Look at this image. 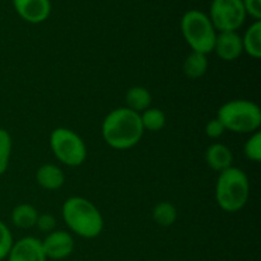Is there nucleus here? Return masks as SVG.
Returning <instances> with one entry per match:
<instances>
[{
    "mask_svg": "<svg viewBox=\"0 0 261 261\" xmlns=\"http://www.w3.org/2000/svg\"><path fill=\"white\" fill-rule=\"evenodd\" d=\"M144 134L140 114L127 107L115 109L105 117L102 124V137L114 149L125 150L135 147Z\"/></svg>",
    "mask_w": 261,
    "mask_h": 261,
    "instance_id": "1",
    "label": "nucleus"
},
{
    "mask_svg": "<svg viewBox=\"0 0 261 261\" xmlns=\"http://www.w3.org/2000/svg\"><path fill=\"white\" fill-rule=\"evenodd\" d=\"M68 228L83 239H96L103 229V217L96 205L82 196L66 199L61 208Z\"/></svg>",
    "mask_w": 261,
    "mask_h": 261,
    "instance_id": "2",
    "label": "nucleus"
},
{
    "mask_svg": "<svg viewBox=\"0 0 261 261\" xmlns=\"http://www.w3.org/2000/svg\"><path fill=\"white\" fill-rule=\"evenodd\" d=\"M249 196V177L241 168L231 166L219 172L216 185V200L219 208L228 213L239 212L246 205Z\"/></svg>",
    "mask_w": 261,
    "mask_h": 261,
    "instance_id": "3",
    "label": "nucleus"
},
{
    "mask_svg": "<svg viewBox=\"0 0 261 261\" xmlns=\"http://www.w3.org/2000/svg\"><path fill=\"white\" fill-rule=\"evenodd\" d=\"M217 119L226 130L236 134L256 133L261 125V110L252 101L232 99L219 107Z\"/></svg>",
    "mask_w": 261,
    "mask_h": 261,
    "instance_id": "4",
    "label": "nucleus"
},
{
    "mask_svg": "<svg viewBox=\"0 0 261 261\" xmlns=\"http://www.w3.org/2000/svg\"><path fill=\"white\" fill-rule=\"evenodd\" d=\"M181 32L195 53L208 55L213 51L217 31L205 13L196 9L186 12L181 18Z\"/></svg>",
    "mask_w": 261,
    "mask_h": 261,
    "instance_id": "5",
    "label": "nucleus"
},
{
    "mask_svg": "<svg viewBox=\"0 0 261 261\" xmlns=\"http://www.w3.org/2000/svg\"><path fill=\"white\" fill-rule=\"evenodd\" d=\"M54 155L69 167L81 166L87 158V147L81 137L68 127H56L50 135Z\"/></svg>",
    "mask_w": 261,
    "mask_h": 261,
    "instance_id": "6",
    "label": "nucleus"
},
{
    "mask_svg": "<svg viewBox=\"0 0 261 261\" xmlns=\"http://www.w3.org/2000/svg\"><path fill=\"white\" fill-rule=\"evenodd\" d=\"M208 17L216 31L237 32L245 23L246 12L242 0H213Z\"/></svg>",
    "mask_w": 261,
    "mask_h": 261,
    "instance_id": "7",
    "label": "nucleus"
},
{
    "mask_svg": "<svg viewBox=\"0 0 261 261\" xmlns=\"http://www.w3.org/2000/svg\"><path fill=\"white\" fill-rule=\"evenodd\" d=\"M43 252L47 259L51 260H63L70 256L74 251V239L69 232L63 229H55L50 232L41 241Z\"/></svg>",
    "mask_w": 261,
    "mask_h": 261,
    "instance_id": "8",
    "label": "nucleus"
},
{
    "mask_svg": "<svg viewBox=\"0 0 261 261\" xmlns=\"http://www.w3.org/2000/svg\"><path fill=\"white\" fill-rule=\"evenodd\" d=\"M13 7L25 22L38 24L50 17V0H13Z\"/></svg>",
    "mask_w": 261,
    "mask_h": 261,
    "instance_id": "9",
    "label": "nucleus"
},
{
    "mask_svg": "<svg viewBox=\"0 0 261 261\" xmlns=\"http://www.w3.org/2000/svg\"><path fill=\"white\" fill-rule=\"evenodd\" d=\"M8 261H46L42 245L35 237H23L14 242L7 256Z\"/></svg>",
    "mask_w": 261,
    "mask_h": 261,
    "instance_id": "10",
    "label": "nucleus"
},
{
    "mask_svg": "<svg viewBox=\"0 0 261 261\" xmlns=\"http://www.w3.org/2000/svg\"><path fill=\"white\" fill-rule=\"evenodd\" d=\"M213 51L222 60H236L244 53L242 37L237 32H219L216 37Z\"/></svg>",
    "mask_w": 261,
    "mask_h": 261,
    "instance_id": "11",
    "label": "nucleus"
},
{
    "mask_svg": "<svg viewBox=\"0 0 261 261\" xmlns=\"http://www.w3.org/2000/svg\"><path fill=\"white\" fill-rule=\"evenodd\" d=\"M205 161L206 165L212 170L222 172V171L227 170L232 166L233 154L227 145L221 144V143H214V144L209 145L208 149H206Z\"/></svg>",
    "mask_w": 261,
    "mask_h": 261,
    "instance_id": "12",
    "label": "nucleus"
},
{
    "mask_svg": "<svg viewBox=\"0 0 261 261\" xmlns=\"http://www.w3.org/2000/svg\"><path fill=\"white\" fill-rule=\"evenodd\" d=\"M36 180L38 185L46 190H58L65 182V175L63 170L56 165L46 163L37 170Z\"/></svg>",
    "mask_w": 261,
    "mask_h": 261,
    "instance_id": "13",
    "label": "nucleus"
},
{
    "mask_svg": "<svg viewBox=\"0 0 261 261\" xmlns=\"http://www.w3.org/2000/svg\"><path fill=\"white\" fill-rule=\"evenodd\" d=\"M125 101H126L127 109L137 112V114H142L143 111H145V110L150 107L152 94H150V92L145 87H132L126 92Z\"/></svg>",
    "mask_w": 261,
    "mask_h": 261,
    "instance_id": "14",
    "label": "nucleus"
},
{
    "mask_svg": "<svg viewBox=\"0 0 261 261\" xmlns=\"http://www.w3.org/2000/svg\"><path fill=\"white\" fill-rule=\"evenodd\" d=\"M242 47L249 56L261 58V20H255L242 37Z\"/></svg>",
    "mask_w": 261,
    "mask_h": 261,
    "instance_id": "15",
    "label": "nucleus"
},
{
    "mask_svg": "<svg viewBox=\"0 0 261 261\" xmlns=\"http://www.w3.org/2000/svg\"><path fill=\"white\" fill-rule=\"evenodd\" d=\"M38 218V212L31 204H19L12 212V222L18 228H32L36 226Z\"/></svg>",
    "mask_w": 261,
    "mask_h": 261,
    "instance_id": "16",
    "label": "nucleus"
},
{
    "mask_svg": "<svg viewBox=\"0 0 261 261\" xmlns=\"http://www.w3.org/2000/svg\"><path fill=\"white\" fill-rule=\"evenodd\" d=\"M208 58L206 55L200 53H195L193 51L191 54H189L188 58L184 61V73L188 78L190 79H198L201 78L204 74L208 70Z\"/></svg>",
    "mask_w": 261,
    "mask_h": 261,
    "instance_id": "17",
    "label": "nucleus"
},
{
    "mask_svg": "<svg viewBox=\"0 0 261 261\" xmlns=\"http://www.w3.org/2000/svg\"><path fill=\"white\" fill-rule=\"evenodd\" d=\"M153 221L161 227H170L177 219V209L172 203L161 201L153 208Z\"/></svg>",
    "mask_w": 261,
    "mask_h": 261,
    "instance_id": "18",
    "label": "nucleus"
},
{
    "mask_svg": "<svg viewBox=\"0 0 261 261\" xmlns=\"http://www.w3.org/2000/svg\"><path fill=\"white\" fill-rule=\"evenodd\" d=\"M143 129L148 132H160L166 125V115L162 110L149 107L140 114Z\"/></svg>",
    "mask_w": 261,
    "mask_h": 261,
    "instance_id": "19",
    "label": "nucleus"
},
{
    "mask_svg": "<svg viewBox=\"0 0 261 261\" xmlns=\"http://www.w3.org/2000/svg\"><path fill=\"white\" fill-rule=\"evenodd\" d=\"M12 137L5 129L0 127V176L7 172L12 154Z\"/></svg>",
    "mask_w": 261,
    "mask_h": 261,
    "instance_id": "20",
    "label": "nucleus"
},
{
    "mask_svg": "<svg viewBox=\"0 0 261 261\" xmlns=\"http://www.w3.org/2000/svg\"><path fill=\"white\" fill-rule=\"evenodd\" d=\"M244 153L246 158L252 162L259 163L261 161V133L256 132L249 138L244 145Z\"/></svg>",
    "mask_w": 261,
    "mask_h": 261,
    "instance_id": "21",
    "label": "nucleus"
},
{
    "mask_svg": "<svg viewBox=\"0 0 261 261\" xmlns=\"http://www.w3.org/2000/svg\"><path fill=\"white\" fill-rule=\"evenodd\" d=\"M13 236L4 222L0 221V261L7 259L13 246Z\"/></svg>",
    "mask_w": 261,
    "mask_h": 261,
    "instance_id": "22",
    "label": "nucleus"
},
{
    "mask_svg": "<svg viewBox=\"0 0 261 261\" xmlns=\"http://www.w3.org/2000/svg\"><path fill=\"white\" fill-rule=\"evenodd\" d=\"M36 226L40 229L41 232H45V233H50V232L55 231L56 227V219L53 214H38L37 222H36Z\"/></svg>",
    "mask_w": 261,
    "mask_h": 261,
    "instance_id": "23",
    "label": "nucleus"
},
{
    "mask_svg": "<svg viewBox=\"0 0 261 261\" xmlns=\"http://www.w3.org/2000/svg\"><path fill=\"white\" fill-rule=\"evenodd\" d=\"M226 132V127L223 126L221 121L218 119H212L211 121L206 122L205 125V134L208 138H212V139H218Z\"/></svg>",
    "mask_w": 261,
    "mask_h": 261,
    "instance_id": "24",
    "label": "nucleus"
},
{
    "mask_svg": "<svg viewBox=\"0 0 261 261\" xmlns=\"http://www.w3.org/2000/svg\"><path fill=\"white\" fill-rule=\"evenodd\" d=\"M246 15H251L255 20L261 19V0H242Z\"/></svg>",
    "mask_w": 261,
    "mask_h": 261,
    "instance_id": "25",
    "label": "nucleus"
}]
</instances>
